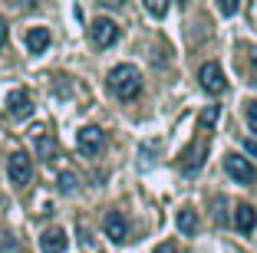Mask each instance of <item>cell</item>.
<instances>
[{
	"mask_svg": "<svg viewBox=\"0 0 257 253\" xmlns=\"http://www.w3.org/2000/svg\"><path fill=\"white\" fill-rule=\"evenodd\" d=\"M109 89L119 102H132V99L142 96V76H139L136 66H115L109 69Z\"/></svg>",
	"mask_w": 257,
	"mask_h": 253,
	"instance_id": "6da1fadb",
	"label": "cell"
},
{
	"mask_svg": "<svg viewBox=\"0 0 257 253\" xmlns=\"http://www.w3.org/2000/svg\"><path fill=\"white\" fill-rule=\"evenodd\" d=\"M7 174H10V181L14 184H30V178H33V158L27 155V151H14V155L7 158Z\"/></svg>",
	"mask_w": 257,
	"mask_h": 253,
	"instance_id": "7a4b0ae2",
	"label": "cell"
},
{
	"mask_svg": "<svg viewBox=\"0 0 257 253\" xmlns=\"http://www.w3.org/2000/svg\"><path fill=\"white\" fill-rule=\"evenodd\" d=\"M89 40H92V46L106 50V46H112L119 40V27L112 20H106V17H99V20L89 23Z\"/></svg>",
	"mask_w": 257,
	"mask_h": 253,
	"instance_id": "3957f363",
	"label": "cell"
},
{
	"mask_svg": "<svg viewBox=\"0 0 257 253\" xmlns=\"http://www.w3.org/2000/svg\"><path fill=\"white\" fill-rule=\"evenodd\" d=\"M102 145H106V135H102V128H96V125L79 128V135H76V148L83 151L86 158L99 155V151H102Z\"/></svg>",
	"mask_w": 257,
	"mask_h": 253,
	"instance_id": "277c9868",
	"label": "cell"
},
{
	"mask_svg": "<svg viewBox=\"0 0 257 253\" xmlns=\"http://www.w3.org/2000/svg\"><path fill=\"white\" fill-rule=\"evenodd\" d=\"M224 171L231 174V178L237 181V184H254V178H257V171H254V164L247 161V158H241V155H231L224 158Z\"/></svg>",
	"mask_w": 257,
	"mask_h": 253,
	"instance_id": "5b68a950",
	"label": "cell"
},
{
	"mask_svg": "<svg viewBox=\"0 0 257 253\" xmlns=\"http://www.w3.org/2000/svg\"><path fill=\"white\" fill-rule=\"evenodd\" d=\"M7 115L17 119V122L30 119V115H33V96H30V92H27V89H14V92H10V96H7Z\"/></svg>",
	"mask_w": 257,
	"mask_h": 253,
	"instance_id": "8992f818",
	"label": "cell"
},
{
	"mask_svg": "<svg viewBox=\"0 0 257 253\" xmlns=\"http://www.w3.org/2000/svg\"><path fill=\"white\" fill-rule=\"evenodd\" d=\"M198 79H201V86L211 92V96H221V92H227V79H224V73H221L218 63H204L201 73H198Z\"/></svg>",
	"mask_w": 257,
	"mask_h": 253,
	"instance_id": "52a82bcc",
	"label": "cell"
},
{
	"mask_svg": "<svg viewBox=\"0 0 257 253\" xmlns=\"http://www.w3.org/2000/svg\"><path fill=\"white\" fill-rule=\"evenodd\" d=\"M204 155H208V142H201V138L191 142L188 148H185V155H182V171L185 174H195L198 168L204 164Z\"/></svg>",
	"mask_w": 257,
	"mask_h": 253,
	"instance_id": "ba28073f",
	"label": "cell"
},
{
	"mask_svg": "<svg viewBox=\"0 0 257 253\" xmlns=\"http://www.w3.org/2000/svg\"><path fill=\"white\" fill-rule=\"evenodd\" d=\"M102 227H106V237L112 240V243H125V240H128L125 217H122L119 210H109V214H106V220H102Z\"/></svg>",
	"mask_w": 257,
	"mask_h": 253,
	"instance_id": "9c48e42d",
	"label": "cell"
},
{
	"mask_svg": "<svg viewBox=\"0 0 257 253\" xmlns=\"http://www.w3.org/2000/svg\"><path fill=\"white\" fill-rule=\"evenodd\" d=\"M66 246H69V237L60 227H50V230H43V237H40V250L43 253H66Z\"/></svg>",
	"mask_w": 257,
	"mask_h": 253,
	"instance_id": "30bf717a",
	"label": "cell"
},
{
	"mask_svg": "<svg viewBox=\"0 0 257 253\" xmlns=\"http://www.w3.org/2000/svg\"><path fill=\"white\" fill-rule=\"evenodd\" d=\"M254 223H257V210L250 207V204H237V210H234V227L241 233H250V230H254Z\"/></svg>",
	"mask_w": 257,
	"mask_h": 253,
	"instance_id": "8fae6325",
	"label": "cell"
},
{
	"mask_svg": "<svg viewBox=\"0 0 257 253\" xmlns=\"http://www.w3.org/2000/svg\"><path fill=\"white\" fill-rule=\"evenodd\" d=\"M33 135H37V148H40V158L43 161H53L56 155H60V148H56V142L46 135V128H33Z\"/></svg>",
	"mask_w": 257,
	"mask_h": 253,
	"instance_id": "7c38bea8",
	"label": "cell"
},
{
	"mask_svg": "<svg viewBox=\"0 0 257 253\" xmlns=\"http://www.w3.org/2000/svg\"><path fill=\"white\" fill-rule=\"evenodd\" d=\"M46 46H50V30H46V27H33V30H27V50H30V53H43Z\"/></svg>",
	"mask_w": 257,
	"mask_h": 253,
	"instance_id": "4fadbf2b",
	"label": "cell"
},
{
	"mask_svg": "<svg viewBox=\"0 0 257 253\" xmlns=\"http://www.w3.org/2000/svg\"><path fill=\"white\" fill-rule=\"evenodd\" d=\"M178 230H182L185 237H195V233H198V214L191 207L178 210Z\"/></svg>",
	"mask_w": 257,
	"mask_h": 253,
	"instance_id": "5bb4252c",
	"label": "cell"
},
{
	"mask_svg": "<svg viewBox=\"0 0 257 253\" xmlns=\"http://www.w3.org/2000/svg\"><path fill=\"white\" fill-rule=\"evenodd\" d=\"M0 253H23V246L17 243L7 230H0Z\"/></svg>",
	"mask_w": 257,
	"mask_h": 253,
	"instance_id": "9a60e30c",
	"label": "cell"
},
{
	"mask_svg": "<svg viewBox=\"0 0 257 253\" xmlns=\"http://www.w3.org/2000/svg\"><path fill=\"white\" fill-rule=\"evenodd\" d=\"M145 10H149L155 20H162V17L168 14V0H145Z\"/></svg>",
	"mask_w": 257,
	"mask_h": 253,
	"instance_id": "2e32d148",
	"label": "cell"
},
{
	"mask_svg": "<svg viewBox=\"0 0 257 253\" xmlns=\"http://www.w3.org/2000/svg\"><path fill=\"white\" fill-rule=\"evenodd\" d=\"M237 7H241V0H218V10H221L224 17L237 14Z\"/></svg>",
	"mask_w": 257,
	"mask_h": 253,
	"instance_id": "e0dca14e",
	"label": "cell"
},
{
	"mask_svg": "<svg viewBox=\"0 0 257 253\" xmlns=\"http://www.w3.org/2000/svg\"><path fill=\"white\" fill-rule=\"evenodd\" d=\"M214 119H218V105H211V109H204L201 112V128H211Z\"/></svg>",
	"mask_w": 257,
	"mask_h": 253,
	"instance_id": "ac0fdd59",
	"label": "cell"
},
{
	"mask_svg": "<svg viewBox=\"0 0 257 253\" xmlns=\"http://www.w3.org/2000/svg\"><path fill=\"white\" fill-rule=\"evenodd\" d=\"M73 187H76V174H69V171H66V174H60V191H66V194H69Z\"/></svg>",
	"mask_w": 257,
	"mask_h": 253,
	"instance_id": "d6986e66",
	"label": "cell"
},
{
	"mask_svg": "<svg viewBox=\"0 0 257 253\" xmlns=\"http://www.w3.org/2000/svg\"><path fill=\"white\" fill-rule=\"evenodd\" d=\"M247 125L250 132H257V102H247Z\"/></svg>",
	"mask_w": 257,
	"mask_h": 253,
	"instance_id": "ffe728a7",
	"label": "cell"
},
{
	"mask_svg": "<svg viewBox=\"0 0 257 253\" xmlns=\"http://www.w3.org/2000/svg\"><path fill=\"white\" fill-rule=\"evenodd\" d=\"M99 4H102V7H109V10H122V4H125V0H99Z\"/></svg>",
	"mask_w": 257,
	"mask_h": 253,
	"instance_id": "44dd1931",
	"label": "cell"
},
{
	"mask_svg": "<svg viewBox=\"0 0 257 253\" xmlns=\"http://www.w3.org/2000/svg\"><path fill=\"white\" fill-rule=\"evenodd\" d=\"M244 148H247L250 158H257V138H247V142H244Z\"/></svg>",
	"mask_w": 257,
	"mask_h": 253,
	"instance_id": "7402d4cb",
	"label": "cell"
},
{
	"mask_svg": "<svg viewBox=\"0 0 257 253\" xmlns=\"http://www.w3.org/2000/svg\"><path fill=\"white\" fill-rule=\"evenodd\" d=\"M155 253H178V246H175V243H159Z\"/></svg>",
	"mask_w": 257,
	"mask_h": 253,
	"instance_id": "603a6c76",
	"label": "cell"
},
{
	"mask_svg": "<svg viewBox=\"0 0 257 253\" xmlns=\"http://www.w3.org/2000/svg\"><path fill=\"white\" fill-rule=\"evenodd\" d=\"M56 92H60V96H66V92H69V86H66V76H60V82H56Z\"/></svg>",
	"mask_w": 257,
	"mask_h": 253,
	"instance_id": "cb8c5ba5",
	"label": "cell"
},
{
	"mask_svg": "<svg viewBox=\"0 0 257 253\" xmlns=\"http://www.w3.org/2000/svg\"><path fill=\"white\" fill-rule=\"evenodd\" d=\"M4 46H7V23L0 20V50H4Z\"/></svg>",
	"mask_w": 257,
	"mask_h": 253,
	"instance_id": "d4e9b609",
	"label": "cell"
},
{
	"mask_svg": "<svg viewBox=\"0 0 257 253\" xmlns=\"http://www.w3.org/2000/svg\"><path fill=\"white\" fill-rule=\"evenodd\" d=\"M14 4H20V7H37V0H14Z\"/></svg>",
	"mask_w": 257,
	"mask_h": 253,
	"instance_id": "484cf974",
	"label": "cell"
},
{
	"mask_svg": "<svg viewBox=\"0 0 257 253\" xmlns=\"http://www.w3.org/2000/svg\"><path fill=\"white\" fill-rule=\"evenodd\" d=\"M254 66H257V50H254Z\"/></svg>",
	"mask_w": 257,
	"mask_h": 253,
	"instance_id": "4316f807",
	"label": "cell"
}]
</instances>
